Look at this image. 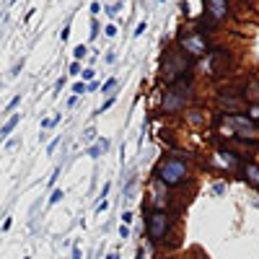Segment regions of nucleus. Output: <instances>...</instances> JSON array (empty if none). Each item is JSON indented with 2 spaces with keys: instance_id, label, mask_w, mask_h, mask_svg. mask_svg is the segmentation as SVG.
<instances>
[{
  "instance_id": "nucleus-34",
  "label": "nucleus",
  "mask_w": 259,
  "mask_h": 259,
  "mask_svg": "<svg viewBox=\"0 0 259 259\" xmlns=\"http://www.w3.org/2000/svg\"><path fill=\"white\" fill-rule=\"evenodd\" d=\"M73 259H80V249H73Z\"/></svg>"
},
{
  "instance_id": "nucleus-5",
  "label": "nucleus",
  "mask_w": 259,
  "mask_h": 259,
  "mask_svg": "<svg viewBox=\"0 0 259 259\" xmlns=\"http://www.w3.org/2000/svg\"><path fill=\"white\" fill-rule=\"evenodd\" d=\"M179 41V47L184 55L189 57H202L210 52V45H207V39L202 36V31H194V29H182V34L177 36Z\"/></svg>"
},
{
  "instance_id": "nucleus-16",
  "label": "nucleus",
  "mask_w": 259,
  "mask_h": 259,
  "mask_svg": "<svg viewBox=\"0 0 259 259\" xmlns=\"http://www.w3.org/2000/svg\"><path fill=\"white\" fill-rule=\"evenodd\" d=\"M73 55H75V60H83V57H85V55H89V50H85V45H78V47H75V52H73Z\"/></svg>"
},
{
  "instance_id": "nucleus-35",
  "label": "nucleus",
  "mask_w": 259,
  "mask_h": 259,
  "mask_svg": "<svg viewBox=\"0 0 259 259\" xmlns=\"http://www.w3.org/2000/svg\"><path fill=\"white\" fill-rule=\"evenodd\" d=\"M158 3H163V0H158Z\"/></svg>"
},
{
  "instance_id": "nucleus-2",
  "label": "nucleus",
  "mask_w": 259,
  "mask_h": 259,
  "mask_svg": "<svg viewBox=\"0 0 259 259\" xmlns=\"http://www.w3.org/2000/svg\"><path fill=\"white\" fill-rule=\"evenodd\" d=\"M189 70H192V57L179 52V50H166L163 57H161V80L174 85L179 83L182 78H189Z\"/></svg>"
},
{
  "instance_id": "nucleus-17",
  "label": "nucleus",
  "mask_w": 259,
  "mask_h": 259,
  "mask_svg": "<svg viewBox=\"0 0 259 259\" xmlns=\"http://www.w3.org/2000/svg\"><path fill=\"white\" fill-rule=\"evenodd\" d=\"M101 150H104L101 145H94V148H89V156H91V158H99V156H101Z\"/></svg>"
},
{
  "instance_id": "nucleus-28",
  "label": "nucleus",
  "mask_w": 259,
  "mask_h": 259,
  "mask_svg": "<svg viewBox=\"0 0 259 259\" xmlns=\"http://www.w3.org/2000/svg\"><path fill=\"white\" fill-rule=\"evenodd\" d=\"M57 145H60V138H55V140L50 143V148H47V150H50V153H55V148H57Z\"/></svg>"
},
{
  "instance_id": "nucleus-14",
  "label": "nucleus",
  "mask_w": 259,
  "mask_h": 259,
  "mask_svg": "<svg viewBox=\"0 0 259 259\" xmlns=\"http://www.w3.org/2000/svg\"><path fill=\"white\" fill-rule=\"evenodd\" d=\"M18 119H21V117H18V114H13V117H11V119H8V122L3 124V130H0V135H3V138H6V135L11 133V130H13V127L18 124Z\"/></svg>"
},
{
  "instance_id": "nucleus-31",
  "label": "nucleus",
  "mask_w": 259,
  "mask_h": 259,
  "mask_svg": "<svg viewBox=\"0 0 259 259\" xmlns=\"http://www.w3.org/2000/svg\"><path fill=\"white\" fill-rule=\"evenodd\" d=\"M223 189H226L223 184H215V187H212V192H215V194H223Z\"/></svg>"
},
{
  "instance_id": "nucleus-22",
  "label": "nucleus",
  "mask_w": 259,
  "mask_h": 259,
  "mask_svg": "<svg viewBox=\"0 0 259 259\" xmlns=\"http://www.w3.org/2000/svg\"><path fill=\"white\" fill-rule=\"evenodd\" d=\"M60 200H62V189H55V192H52V197H50V202L55 205V202H60Z\"/></svg>"
},
{
  "instance_id": "nucleus-20",
  "label": "nucleus",
  "mask_w": 259,
  "mask_h": 259,
  "mask_svg": "<svg viewBox=\"0 0 259 259\" xmlns=\"http://www.w3.org/2000/svg\"><path fill=\"white\" fill-rule=\"evenodd\" d=\"M99 31H101V26H99V21L94 18V21H91V39H96V34H99Z\"/></svg>"
},
{
  "instance_id": "nucleus-19",
  "label": "nucleus",
  "mask_w": 259,
  "mask_h": 259,
  "mask_svg": "<svg viewBox=\"0 0 259 259\" xmlns=\"http://www.w3.org/2000/svg\"><path fill=\"white\" fill-rule=\"evenodd\" d=\"M145 29H148V21H140V24H138V29H135V39H138L140 34H145Z\"/></svg>"
},
{
  "instance_id": "nucleus-8",
  "label": "nucleus",
  "mask_w": 259,
  "mask_h": 259,
  "mask_svg": "<svg viewBox=\"0 0 259 259\" xmlns=\"http://www.w3.org/2000/svg\"><path fill=\"white\" fill-rule=\"evenodd\" d=\"M205 8L212 16V21H223L228 16V0H205Z\"/></svg>"
},
{
  "instance_id": "nucleus-30",
  "label": "nucleus",
  "mask_w": 259,
  "mask_h": 259,
  "mask_svg": "<svg viewBox=\"0 0 259 259\" xmlns=\"http://www.w3.org/2000/svg\"><path fill=\"white\" fill-rule=\"evenodd\" d=\"M119 236H122V239H127V236H130V228H127V226H122V228H119Z\"/></svg>"
},
{
  "instance_id": "nucleus-7",
  "label": "nucleus",
  "mask_w": 259,
  "mask_h": 259,
  "mask_svg": "<svg viewBox=\"0 0 259 259\" xmlns=\"http://www.w3.org/2000/svg\"><path fill=\"white\" fill-rule=\"evenodd\" d=\"M218 104H221V109H226V114H236V109L241 106V96H233L231 91H221Z\"/></svg>"
},
{
  "instance_id": "nucleus-4",
  "label": "nucleus",
  "mask_w": 259,
  "mask_h": 259,
  "mask_svg": "<svg viewBox=\"0 0 259 259\" xmlns=\"http://www.w3.org/2000/svg\"><path fill=\"white\" fill-rule=\"evenodd\" d=\"M171 231V218L166 215V210H153L148 207L145 212V233H148V241L161 244Z\"/></svg>"
},
{
  "instance_id": "nucleus-15",
  "label": "nucleus",
  "mask_w": 259,
  "mask_h": 259,
  "mask_svg": "<svg viewBox=\"0 0 259 259\" xmlns=\"http://www.w3.org/2000/svg\"><path fill=\"white\" fill-rule=\"evenodd\" d=\"M114 89H117V78H109V80L101 85V91H104V94H109V91H114Z\"/></svg>"
},
{
  "instance_id": "nucleus-9",
  "label": "nucleus",
  "mask_w": 259,
  "mask_h": 259,
  "mask_svg": "<svg viewBox=\"0 0 259 259\" xmlns=\"http://www.w3.org/2000/svg\"><path fill=\"white\" fill-rule=\"evenodd\" d=\"M249 104H259V78H249L244 85V94H241Z\"/></svg>"
},
{
  "instance_id": "nucleus-23",
  "label": "nucleus",
  "mask_w": 259,
  "mask_h": 259,
  "mask_svg": "<svg viewBox=\"0 0 259 259\" xmlns=\"http://www.w3.org/2000/svg\"><path fill=\"white\" fill-rule=\"evenodd\" d=\"M104 34H106V36H117V26H114V24H109V26L104 29Z\"/></svg>"
},
{
  "instance_id": "nucleus-3",
  "label": "nucleus",
  "mask_w": 259,
  "mask_h": 259,
  "mask_svg": "<svg viewBox=\"0 0 259 259\" xmlns=\"http://www.w3.org/2000/svg\"><path fill=\"white\" fill-rule=\"evenodd\" d=\"M189 94H192V80L189 78H182L179 83L168 85V91L163 94V101H161V114H179V112H184V106L189 101Z\"/></svg>"
},
{
  "instance_id": "nucleus-1",
  "label": "nucleus",
  "mask_w": 259,
  "mask_h": 259,
  "mask_svg": "<svg viewBox=\"0 0 259 259\" xmlns=\"http://www.w3.org/2000/svg\"><path fill=\"white\" fill-rule=\"evenodd\" d=\"M153 177L163 187H187L192 182L189 166L184 163V158H174V156L161 158L156 163V168H153Z\"/></svg>"
},
{
  "instance_id": "nucleus-11",
  "label": "nucleus",
  "mask_w": 259,
  "mask_h": 259,
  "mask_svg": "<svg viewBox=\"0 0 259 259\" xmlns=\"http://www.w3.org/2000/svg\"><path fill=\"white\" fill-rule=\"evenodd\" d=\"M138 259H156V244L145 239V241L140 244V251H138Z\"/></svg>"
},
{
  "instance_id": "nucleus-36",
  "label": "nucleus",
  "mask_w": 259,
  "mask_h": 259,
  "mask_svg": "<svg viewBox=\"0 0 259 259\" xmlns=\"http://www.w3.org/2000/svg\"><path fill=\"white\" fill-rule=\"evenodd\" d=\"M26 259H29V256H26Z\"/></svg>"
},
{
  "instance_id": "nucleus-27",
  "label": "nucleus",
  "mask_w": 259,
  "mask_h": 259,
  "mask_svg": "<svg viewBox=\"0 0 259 259\" xmlns=\"http://www.w3.org/2000/svg\"><path fill=\"white\" fill-rule=\"evenodd\" d=\"M80 75H83V80H94V75H96V73H94V70H83Z\"/></svg>"
},
{
  "instance_id": "nucleus-32",
  "label": "nucleus",
  "mask_w": 259,
  "mask_h": 259,
  "mask_svg": "<svg viewBox=\"0 0 259 259\" xmlns=\"http://www.w3.org/2000/svg\"><path fill=\"white\" fill-rule=\"evenodd\" d=\"M99 11H101V6H99V3H91V13H94V16H96V13H99Z\"/></svg>"
},
{
  "instance_id": "nucleus-25",
  "label": "nucleus",
  "mask_w": 259,
  "mask_h": 259,
  "mask_svg": "<svg viewBox=\"0 0 259 259\" xmlns=\"http://www.w3.org/2000/svg\"><path fill=\"white\" fill-rule=\"evenodd\" d=\"M85 89H89V85H85V83H75V89H73V94H83Z\"/></svg>"
},
{
  "instance_id": "nucleus-29",
  "label": "nucleus",
  "mask_w": 259,
  "mask_h": 259,
  "mask_svg": "<svg viewBox=\"0 0 259 259\" xmlns=\"http://www.w3.org/2000/svg\"><path fill=\"white\" fill-rule=\"evenodd\" d=\"M83 138H85V140H94V138H96V133H94V130H85V135H83Z\"/></svg>"
},
{
  "instance_id": "nucleus-21",
  "label": "nucleus",
  "mask_w": 259,
  "mask_h": 259,
  "mask_svg": "<svg viewBox=\"0 0 259 259\" xmlns=\"http://www.w3.org/2000/svg\"><path fill=\"white\" fill-rule=\"evenodd\" d=\"M57 122H60V114H55L52 119H45V122H41V127H55Z\"/></svg>"
},
{
  "instance_id": "nucleus-6",
  "label": "nucleus",
  "mask_w": 259,
  "mask_h": 259,
  "mask_svg": "<svg viewBox=\"0 0 259 259\" xmlns=\"http://www.w3.org/2000/svg\"><path fill=\"white\" fill-rule=\"evenodd\" d=\"M239 161H241V156L236 153V150L221 148L218 153H215V166H221V168H236V166H239Z\"/></svg>"
},
{
  "instance_id": "nucleus-10",
  "label": "nucleus",
  "mask_w": 259,
  "mask_h": 259,
  "mask_svg": "<svg viewBox=\"0 0 259 259\" xmlns=\"http://www.w3.org/2000/svg\"><path fill=\"white\" fill-rule=\"evenodd\" d=\"M244 177H246L249 184L259 187V166L256 163H244Z\"/></svg>"
},
{
  "instance_id": "nucleus-24",
  "label": "nucleus",
  "mask_w": 259,
  "mask_h": 259,
  "mask_svg": "<svg viewBox=\"0 0 259 259\" xmlns=\"http://www.w3.org/2000/svg\"><path fill=\"white\" fill-rule=\"evenodd\" d=\"M117 11H119V3H114V6H109V8H106V16H117Z\"/></svg>"
},
{
  "instance_id": "nucleus-26",
  "label": "nucleus",
  "mask_w": 259,
  "mask_h": 259,
  "mask_svg": "<svg viewBox=\"0 0 259 259\" xmlns=\"http://www.w3.org/2000/svg\"><path fill=\"white\" fill-rule=\"evenodd\" d=\"M133 218H135L133 212H124V215H122V221H124V226H130V223H133Z\"/></svg>"
},
{
  "instance_id": "nucleus-12",
  "label": "nucleus",
  "mask_w": 259,
  "mask_h": 259,
  "mask_svg": "<svg viewBox=\"0 0 259 259\" xmlns=\"http://www.w3.org/2000/svg\"><path fill=\"white\" fill-rule=\"evenodd\" d=\"M202 122H205L202 112H197V109H192V112H187V124H189V127H200Z\"/></svg>"
},
{
  "instance_id": "nucleus-33",
  "label": "nucleus",
  "mask_w": 259,
  "mask_h": 259,
  "mask_svg": "<svg viewBox=\"0 0 259 259\" xmlns=\"http://www.w3.org/2000/svg\"><path fill=\"white\" fill-rule=\"evenodd\" d=\"M106 259H119V254H117V251H112V254H106Z\"/></svg>"
},
{
  "instance_id": "nucleus-18",
  "label": "nucleus",
  "mask_w": 259,
  "mask_h": 259,
  "mask_svg": "<svg viewBox=\"0 0 259 259\" xmlns=\"http://www.w3.org/2000/svg\"><path fill=\"white\" fill-rule=\"evenodd\" d=\"M68 73H70V75L75 78V75H80L83 70H80V65H78V62H73V65H70V68H68Z\"/></svg>"
},
{
  "instance_id": "nucleus-13",
  "label": "nucleus",
  "mask_w": 259,
  "mask_h": 259,
  "mask_svg": "<svg viewBox=\"0 0 259 259\" xmlns=\"http://www.w3.org/2000/svg\"><path fill=\"white\" fill-rule=\"evenodd\" d=\"M246 119L251 124H259V104H249V112H246Z\"/></svg>"
}]
</instances>
